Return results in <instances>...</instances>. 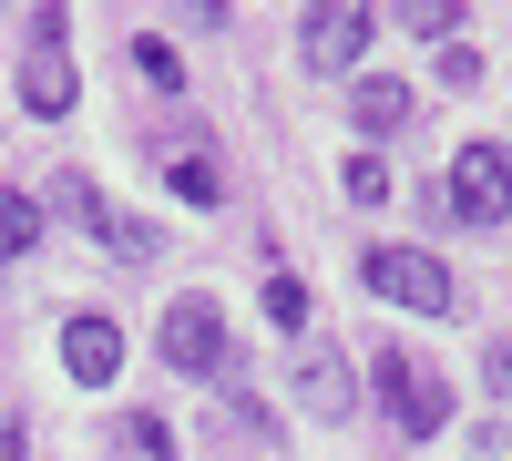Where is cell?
Wrapping results in <instances>:
<instances>
[{
    "mask_svg": "<svg viewBox=\"0 0 512 461\" xmlns=\"http://www.w3.org/2000/svg\"><path fill=\"white\" fill-rule=\"evenodd\" d=\"M359 277H369V298H390V308H410V318H451V298H461L451 267L420 257V246H369Z\"/></svg>",
    "mask_w": 512,
    "mask_h": 461,
    "instance_id": "1",
    "label": "cell"
},
{
    "mask_svg": "<svg viewBox=\"0 0 512 461\" xmlns=\"http://www.w3.org/2000/svg\"><path fill=\"white\" fill-rule=\"evenodd\" d=\"M441 205L461 226H512V144H461L441 175Z\"/></svg>",
    "mask_w": 512,
    "mask_h": 461,
    "instance_id": "2",
    "label": "cell"
},
{
    "mask_svg": "<svg viewBox=\"0 0 512 461\" xmlns=\"http://www.w3.org/2000/svg\"><path fill=\"white\" fill-rule=\"evenodd\" d=\"M369 11H359V0H318V11H308V31H297V52H308V72H349L359 52H369Z\"/></svg>",
    "mask_w": 512,
    "mask_h": 461,
    "instance_id": "3",
    "label": "cell"
},
{
    "mask_svg": "<svg viewBox=\"0 0 512 461\" xmlns=\"http://www.w3.org/2000/svg\"><path fill=\"white\" fill-rule=\"evenodd\" d=\"M52 205H72V216L93 226V236L113 246V257H123V267H154V226H134V216H113V205L93 195V175H52Z\"/></svg>",
    "mask_w": 512,
    "mask_h": 461,
    "instance_id": "4",
    "label": "cell"
},
{
    "mask_svg": "<svg viewBox=\"0 0 512 461\" xmlns=\"http://www.w3.org/2000/svg\"><path fill=\"white\" fill-rule=\"evenodd\" d=\"M164 359H175V369H226V318H216V298H175V308H164Z\"/></svg>",
    "mask_w": 512,
    "mask_h": 461,
    "instance_id": "5",
    "label": "cell"
},
{
    "mask_svg": "<svg viewBox=\"0 0 512 461\" xmlns=\"http://www.w3.org/2000/svg\"><path fill=\"white\" fill-rule=\"evenodd\" d=\"M379 390H390V421H400L410 441H431V431L451 421V400H441L431 380H420V369H410L400 349H379Z\"/></svg>",
    "mask_w": 512,
    "mask_h": 461,
    "instance_id": "6",
    "label": "cell"
},
{
    "mask_svg": "<svg viewBox=\"0 0 512 461\" xmlns=\"http://www.w3.org/2000/svg\"><path fill=\"white\" fill-rule=\"evenodd\" d=\"M21 103L52 123L72 113V62H62V11H41V41H31V62H21Z\"/></svg>",
    "mask_w": 512,
    "mask_h": 461,
    "instance_id": "7",
    "label": "cell"
},
{
    "mask_svg": "<svg viewBox=\"0 0 512 461\" xmlns=\"http://www.w3.org/2000/svg\"><path fill=\"white\" fill-rule=\"evenodd\" d=\"M62 369H72L82 390H113V380H123V328H113V318H72V328H62Z\"/></svg>",
    "mask_w": 512,
    "mask_h": 461,
    "instance_id": "8",
    "label": "cell"
},
{
    "mask_svg": "<svg viewBox=\"0 0 512 461\" xmlns=\"http://www.w3.org/2000/svg\"><path fill=\"white\" fill-rule=\"evenodd\" d=\"M31 246H41V205L0 185V257H31Z\"/></svg>",
    "mask_w": 512,
    "mask_h": 461,
    "instance_id": "9",
    "label": "cell"
},
{
    "mask_svg": "<svg viewBox=\"0 0 512 461\" xmlns=\"http://www.w3.org/2000/svg\"><path fill=\"white\" fill-rule=\"evenodd\" d=\"M359 123L369 134H400L410 123V82H359Z\"/></svg>",
    "mask_w": 512,
    "mask_h": 461,
    "instance_id": "10",
    "label": "cell"
},
{
    "mask_svg": "<svg viewBox=\"0 0 512 461\" xmlns=\"http://www.w3.org/2000/svg\"><path fill=\"white\" fill-rule=\"evenodd\" d=\"M164 185H175V195H195V205H216V195H226L216 154H164Z\"/></svg>",
    "mask_w": 512,
    "mask_h": 461,
    "instance_id": "11",
    "label": "cell"
},
{
    "mask_svg": "<svg viewBox=\"0 0 512 461\" xmlns=\"http://www.w3.org/2000/svg\"><path fill=\"white\" fill-rule=\"evenodd\" d=\"M297 390H308L318 421H338V410H349V369H338V359H308V369H297Z\"/></svg>",
    "mask_w": 512,
    "mask_h": 461,
    "instance_id": "12",
    "label": "cell"
},
{
    "mask_svg": "<svg viewBox=\"0 0 512 461\" xmlns=\"http://www.w3.org/2000/svg\"><path fill=\"white\" fill-rule=\"evenodd\" d=\"M134 72L154 82V93H175V82H185V62H175V41H154V31L134 41Z\"/></svg>",
    "mask_w": 512,
    "mask_h": 461,
    "instance_id": "13",
    "label": "cell"
},
{
    "mask_svg": "<svg viewBox=\"0 0 512 461\" xmlns=\"http://www.w3.org/2000/svg\"><path fill=\"white\" fill-rule=\"evenodd\" d=\"M400 21H410L420 41H451V31H461V0H410V11H400Z\"/></svg>",
    "mask_w": 512,
    "mask_h": 461,
    "instance_id": "14",
    "label": "cell"
},
{
    "mask_svg": "<svg viewBox=\"0 0 512 461\" xmlns=\"http://www.w3.org/2000/svg\"><path fill=\"white\" fill-rule=\"evenodd\" d=\"M267 318H277V328H308V287H297V277H267Z\"/></svg>",
    "mask_w": 512,
    "mask_h": 461,
    "instance_id": "15",
    "label": "cell"
},
{
    "mask_svg": "<svg viewBox=\"0 0 512 461\" xmlns=\"http://www.w3.org/2000/svg\"><path fill=\"white\" fill-rule=\"evenodd\" d=\"M441 82H451V93H472V82H482V52H472V41H451V52H441Z\"/></svg>",
    "mask_w": 512,
    "mask_h": 461,
    "instance_id": "16",
    "label": "cell"
},
{
    "mask_svg": "<svg viewBox=\"0 0 512 461\" xmlns=\"http://www.w3.org/2000/svg\"><path fill=\"white\" fill-rule=\"evenodd\" d=\"M349 195H359V205H379V195H390V175H379V154H349Z\"/></svg>",
    "mask_w": 512,
    "mask_h": 461,
    "instance_id": "17",
    "label": "cell"
},
{
    "mask_svg": "<svg viewBox=\"0 0 512 461\" xmlns=\"http://www.w3.org/2000/svg\"><path fill=\"white\" fill-rule=\"evenodd\" d=\"M492 390H512V339H492Z\"/></svg>",
    "mask_w": 512,
    "mask_h": 461,
    "instance_id": "18",
    "label": "cell"
},
{
    "mask_svg": "<svg viewBox=\"0 0 512 461\" xmlns=\"http://www.w3.org/2000/svg\"><path fill=\"white\" fill-rule=\"evenodd\" d=\"M0 461H21V431H0Z\"/></svg>",
    "mask_w": 512,
    "mask_h": 461,
    "instance_id": "19",
    "label": "cell"
}]
</instances>
